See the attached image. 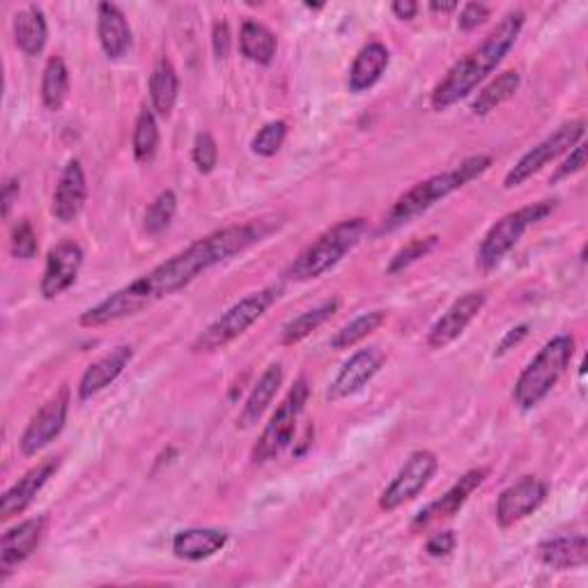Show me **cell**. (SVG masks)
<instances>
[{"mask_svg": "<svg viewBox=\"0 0 588 588\" xmlns=\"http://www.w3.org/2000/svg\"><path fill=\"white\" fill-rule=\"evenodd\" d=\"M274 228H278V223L267 219H253L246 223L209 232L184 251L169 257V261H163L161 265L150 269L148 274L131 280L129 286L115 290L97 305H92V309L81 313L79 324L85 328H100L143 313L152 303L189 288L198 276H203L211 267H217L230 261V257L249 251L251 246L261 244L265 238H269Z\"/></svg>", "mask_w": 588, "mask_h": 588, "instance_id": "cell-1", "label": "cell"}, {"mask_svg": "<svg viewBox=\"0 0 588 588\" xmlns=\"http://www.w3.org/2000/svg\"><path fill=\"white\" fill-rule=\"evenodd\" d=\"M524 21L527 14L522 10L508 12L497 26L487 33V37L479 46H474L464 58H460L437 83L430 97L433 108L441 113L472 95L479 83H483L508 56L524 28Z\"/></svg>", "mask_w": 588, "mask_h": 588, "instance_id": "cell-2", "label": "cell"}, {"mask_svg": "<svg viewBox=\"0 0 588 588\" xmlns=\"http://www.w3.org/2000/svg\"><path fill=\"white\" fill-rule=\"evenodd\" d=\"M489 166H492V159L487 154H472L462 159L456 169L414 184L412 189L400 196L395 205L389 209L380 232H395L400 228H405L407 223L416 221L420 215H426V211L435 207L439 200L449 198L469 182H474L476 177L487 173Z\"/></svg>", "mask_w": 588, "mask_h": 588, "instance_id": "cell-3", "label": "cell"}, {"mask_svg": "<svg viewBox=\"0 0 588 588\" xmlns=\"http://www.w3.org/2000/svg\"><path fill=\"white\" fill-rule=\"evenodd\" d=\"M368 232V219L355 217L336 223L334 228L324 230L318 240L309 246L301 249V253L290 263L286 276L295 284H305V280H315L332 272L343 257L355 251L364 234Z\"/></svg>", "mask_w": 588, "mask_h": 588, "instance_id": "cell-4", "label": "cell"}, {"mask_svg": "<svg viewBox=\"0 0 588 588\" xmlns=\"http://www.w3.org/2000/svg\"><path fill=\"white\" fill-rule=\"evenodd\" d=\"M575 345L577 343L570 334H561L538 351L515 382L512 400L517 407L529 412L543 403L570 366L575 357Z\"/></svg>", "mask_w": 588, "mask_h": 588, "instance_id": "cell-5", "label": "cell"}, {"mask_svg": "<svg viewBox=\"0 0 588 588\" xmlns=\"http://www.w3.org/2000/svg\"><path fill=\"white\" fill-rule=\"evenodd\" d=\"M280 292H284L280 286H267L246 295L205 328L194 341L192 351H196V355H211V351H219L232 341H238L257 320L265 318V313L280 299Z\"/></svg>", "mask_w": 588, "mask_h": 588, "instance_id": "cell-6", "label": "cell"}, {"mask_svg": "<svg viewBox=\"0 0 588 588\" xmlns=\"http://www.w3.org/2000/svg\"><path fill=\"white\" fill-rule=\"evenodd\" d=\"M556 205H558V200H538V203L524 205L520 209L510 211V215L501 217L483 238L479 253H476V265L483 272H489V269L497 267L504 257L517 244H520V240L524 238V232L529 228H533L535 223L545 221L556 209Z\"/></svg>", "mask_w": 588, "mask_h": 588, "instance_id": "cell-7", "label": "cell"}, {"mask_svg": "<svg viewBox=\"0 0 588 588\" xmlns=\"http://www.w3.org/2000/svg\"><path fill=\"white\" fill-rule=\"evenodd\" d=\"M309 395H311L309 380L299 378L292 384V389L288 391V395L284 397V403H280L276 407V412L272 414L263 435L257 437L253 451H251L253 464H267L288 449L295 439L297 423H299L305 405H309Z\"/></svg>", "mask_w": 588, "mask_h": 588, "instance_id": "cell-8", "label": "cell"}, {"mask_svg": "<svg viewBox=\"0 0 588 588\" xmlns=\"http://www.w3.org/2000/svg\"><path fill=\"white\" fill-rule=\"evenodd\" d=\"M584 134H586L584 120H573L568 125H561L554 134H550L545 140H540V143L533 146L527 154H522V159L508 171L504 180L506 189H517V186H522L535 173L543 171L547 163L556 161L561 154L570 152L577 143H581Z\"/></svg>", "mask_w": 588, "mask_h": 588, "instance_id": "cell-9", "label": "cell"}, {"mask_svg": "<svg viewBox=\"0 0 588 588\" xmlns=\"http://www.w3.org/2000/svg\"><path fill=\"white\" fill-rule=\"evenodd\" d=\"M437 469H439V460H437V456L433 451H428V449L414 451L405 460V464L397 472V476L382 492L380 508L391 512V510H397L400 506L414 501L418 494L430 485V481L437 474Z\"/></svg>", "mask_w": 588, "mask_h": 588, "instance_id": "cell-10", "label": "cell"}, {"mask_svg": "<svg viewBox=\"0 0 588 588\" xmlns=\"http://www.w3.org/2000/svg\"><path fill=\"white\" fill-rule=\"evenodd\" d=\"M69 403H72V393H69L67 387H62L49 400V403L42 405V410L31 418L26 430H23V435L19 439V449L23 456L33 458L60 437V433L65 430V423H67Z\"/></svg>", "mask_w": 588, "mask_h": 588, "instance_id": "cell-11", "label": "cell"}, {"mask_svg": "<svg viewBox=\"0 0 588 588\" xmlns=\"http://www.w3.org/2000/svg\"><path fill=\"white\" fill-rule=\"evenodd\" d=\"M550 494V487L545 481H540L538 476H524L510 487H506L499 499L494 515H497V522L501 529H510L515 524H520L527 520L529 515H533L540 506L545 504Z\"/></svg>", "mask_w": 588, "mask_h": 588, "instance_id": "cell-12", "label": "cell"}, {"mask_svg": "<svg viewBox=\"0 0 588 588\" xmlns=\"http://www.w3.org/2000/svg\"><path fill=\"white\" fill-rule=\"evenodd\" d=\"M384 364H387V351L378 345H370V347L355 351V355L345 361V366L336 374V380L328 384L326 400L338 403V400L359 393L374 378V374L382 370Z\"/></svg>", "mask_w": 588, "mask_h": 588, "instance_id": "cell-13", "label": "cell"}, {"mask_svg": "<svg viewBox=\"0 0 588 588\" xmlns=\"http://www.w3.org/2000/svg\"><path fill=\"white\" fill-rule=\"evenodd\" d=\"M485 303L487 295L483 290L466 292L460 299H456L449 309H446V313L430 326L428 347L443 349L456 343L466 332V326L479 318V313L485 309Z\"/></svg>", "mask_w": 588, "mask_h": 588, "instance_id": "cell-14", "label": "cell"}, {"mask_svg": "<svg viewBox=\"0 0 588 588\" xmlns=\"http://www.w3.org/2000/svg\"><path fill=\"white\" fill-rule=\"evenodd\" d=\"M83 267V249L74 240L56 244L46 255V267L42 274L39 292L44 299H56L77 284Z\"/></svg>", "mask_w": 588, "mask_h": 588, "instance_id": "cell-15", "label": "cell"}, {"mask_svg": "<svg viewBox=\"0 0 588 588\" xmlns=\"http://www.w3.org/2000/svg\"><path fill=\"white\" fill-rule=\"evenodd\" d=\"M46 524H49V520L39 515L3 533V540H0V581H5L14 568L37 552L46 533Z\"/></svg>", "mask_w": 588, "mask_h": 588, "instance_id": "cell-16", "label": "cell"}, {"mask_svg": "<svg viewBox=\"0 0 588 588\" xmlns=\"http://www.w3.org/2000/svg\"><path fill=\"white\" fill-rule=\"evenodd\" d=\"M58 466H60V458H49L39 462L37 466L28 469V472L3 494V499H0V520L10 522L12 517L26 512L33 506L37 494L44 489V485L54 479Z\"/></svg>", "mask_w": 588, "mask_h": 588, "instance_id": "cell-17", "label": "cell"}, {"mask_svg": "<svg viewBox=\"0 0 588 588\" xmlns=\"http://www.w3.org/2000/svg\"><path fill=\"white\" fill-rule=\"evenodd\" d=\"M487 479V469H469V472L443 494L441 499L428 504L426 508H423L412 522V529L418 531V529H426L430 527L433 522L437 520H446V517H453L456 512H460V508L469 501V497L485 483Z\"/></svg>", "mask_w": 588, "mask_h": 588, "instance_id": "cell-18", "label": "cell"}, {"mask_svg": "<svg viewBox=\"0 0 588 588\" xmlns=\"http://www.w3.org/2000/svg\"><path fill=\"white\" fill-rule=\"evenodd\" d=\"M88 200V180L79 159H72L60 173L54 192L51 211L60 223H74Z\"/></svg>", "mask_w": 588, "mask_h": 588, "instance_id": "cell-19", "label": "cell"}, {"mask_svg": "<svg viewBox=\"0 0 588 588\" xmlns=\"http://www.w3.org/2000/svg\"><path fill=\"white\" fill-rule=\"evenodd\" d=\"M131 359H134V347L120 345V347L111 349L108 355H104L95 364H90L83 372L81 382H79V400H83L85 403V400L95 397L106 387H111L127 370Z\"/></svg>", "mask_w": 588, "mask_h": 588, "instance_id": "cell-20", "label": "cell"}, {"mask_svg": "<svg viewBox=\"0 0 588 588\" xmlns=\"http://www.w3.org/2000/svg\"><path fill=\"white\" fill-rule=\"evenodd\" d=\"M97 37L108 60H120L129 54L134 33L125 12L115 3L97 5Z\"/></svg>", "mask_w": 588, "mask_h": 588, "instance_id": "cell-21", "label": "cell"}, {"mask_svg": "<svg viewBox=\"0 0 588 588\" xmlns=\"http://www.w3.org/2000/svg\"><path fill=\"white\" fill-rule=\"evenodd\" d=\"M538 558L552 570L584 568L588 563V540L586 535H554L538 545Z\"/></svg>", "mask_w": 588, "mask_h": 588, "instance_id": "cell-22", "label": "cell"}, {"mask_svg": "<svg viewBox=\"0 0 588 588\" xmlns=\"http://www.w3.org/2000/svg\"><path fill=\"white\" fill-rule=\"evenodd\" d=\"M389 62H391V54L382 42L366 44L349 67V77H347L349 92L370 90L384 77Z\"/></svg>", "mask_w": 588, "mask_h": 588, "instance_id": "cell-23", "label": "cell"}, {"mask_svg": "<svg viewBox=\"0 0 588 588\" xmlns=\"http://www.w3.org/2000/svg\"><path fill=\"white\" fill-rule=\"evenodd\" d=\"M284 378H286V372H284V366L280 364H272L263 374H261V380H257V384L253 387V391L249 393L246 397V403L240 412V418H238V426L249 430L253 428L257 420L263 418V414L269 410V405L274 403V397L280 389V384H284Z\"/></svg>", "mask_w": 588, "mask_h": 588, "instance_id": "cell-24", "label": "cell"}, {"mask_svg": "<svg viewBox=\"0 0 588 588\" xmlns=\"http://www.w3.org/2000/svg\"><path fill=\"white\" fill-rule=\"evenodd\" d=\"M228 545V533L221 529H182L173 538V554L182 561H205Z\"/></svg>", "mask_w": 588, "mask_h": 588, "instance_id": "cell-25", "label": "cell"}, {"mask_svg": "<svg viewBox=\"0 0 588 588\" xmlns=\"http://www.w3.org/2000/svg\"><path fill=\"white\" fill-rule=\"evenodd\" d=\"M12 28H14V42L21 54L35 58L44 51L46 39H49V26H46V16L42 8L28 5L26 10L16 12Z\"/></svg>", "mask_w": 588, "mask_h": 588, "instance_id": "cell-26", "label": "cell"}, {"mask_svg": "<svg viewBox=\"0 0 588 588\" xmlns=\"http://www.w3.org/2000/svg\"><path fill=\"white\" fill-rule=\"evenodd\" d=\"M240 51L255 65H272L278 51L276 35L261 21L246 19L240 28Z\"/></svg>", "mask_w": 588, "mask_h": 588, "instance_id": "cell-27", "label": "cell"}, {"mask_svg": "<svg viewBox=\"0 0 588 588\" xmlns=\"http://www.w3.org/2000/svg\"><path fill=\"white\" fill-rule=\"evenodd\" d=\"M177 97H180V77L173 62L169 58H161L150 74L152 108L161 117H169L177 104Z\"/></svg>", "mask_w": 588, "mask_h": 588, "instance_id": "cell-28", "label": "cell"}, {"mask_svg": "<svg viewBox=\"0 0 588 588\" xmlns=\"http://www.w3.org/2000/svg\"><path fill=\"white\" fill-rule=\"evenodd\" d=\"M341 309V299H326L322 301L320 305H315V309L311 311H305L301 313L299 318L290 320L286 326H284V332H280V345H286V347H292L301 341L309 338L313 332H318V328L332 320Z\"/></svg>", "mask_w": 588, "mask_h": 588, "instance_id": "cell-29", "label": "cell"}, {"mask_svg": "<svg viewBox=\"0 0 588 588\" xmlns=\"http://www.w3.org/2000/svg\"><path fill=\"white\" fill-rule=\"evenodd\" d=\"M520 85H522V77H520V72H517V69H508V72L499 74L492 83H487L479 92V97L472 102L474 115L485 117L492 111H497L501 104H506L508 100L515 97V92L520 90Z\"/></svg>", "mask_w": 588, "mask_h": 588, "instance_id": "cell-30", "label": "cell"}, {"mask_svg": "<svg viewBox=\"0 0 588 588\" xmlns=\"http://www.w3.org/2000/svg\"><path fill=\"white\" fill-rule=\"evenodd\" d=\"M69 95V69L60 56L46 60L42 74V104L46 111L58 113Z\"/></svg>", "mask_w": 588, "mask_h": 588, "instance_id": "cell-31", "label": "cell"}, {"mask_svg": "<svg viewBox=\"0 0 588 588\" xmlns=\"http://www.w3.org/2000/svg\"><path fill=\"white\" fill-rule=\"evenodd\" d=\"M131 148H134V159L138 163H152L159 150V125L154 111L143 108L136 117V127L131 136Z\"/></svg>", "mask_w": 588, "mask_h": 588, "instance_id": "cell-32", "label": "cell"}, {"mask_svg": "<svg viewBox=\"0 0 588 588\" xmlns=\"http://www.w3.org/2000/svg\"><path fill=\"white\" fill-rule=\"evenodd\" d=\"M387 322V313L384 311H370L364 313L359 318L351 320L349 324H345L341 332H336V336L332 338V349L341 351V349H351L357 343L366 341L370 334L378 332V328Z\"/></svg>", "mask_w": 588, "mask_h": 588, "instance_id": "cell-33", "label": "cell"}, {"mask_svg": "<svg viewBox=\"0 0 588 588\" xmlns=\"http://www.w3.org/2000/svg\"><path fill=\"white\" fill-rule=\"evenodd\" d=\"M175 211H177V196L175 192L166 189L161 192L152 203L150 207L146 209V217H143V230L148 234H159L166 230L171 226V221L175 219Z\"/></svg>", "mask_w": 588, "mask_h": 588, "instance_id": "cell-34", "label": "cell"}, {"mask_svg": "<svg viewBox=\"0 0 588 588\" xmlns=\"http://www.w3.org/2000/svg\"><path fill=\"white\" fill-rule=\"evenodd\" d=\"M439 244V238L437 234H430V238H418V240H412L407 246L400 249L393 257H391V265H389V274H400L405 272L407 267H412L414 263H418L420 257H426L433 249H437Z\"/></svg>", "mask_w": 588, "mask_h": 588, "instance_id": "cell-35", "label": "cell"}, {"mask_svg": "<svg viewBox=\"0 0 588 588\" xmlns=\"http://www.w3.org/2000/svg\"><path fill=\"white\" fill-rule=\"evenodd\" d=\"M286 138H288V123L274 120L255 134V138L251 140V150L257 157H274L280 152V148H284Z\"/></svg>", "mask_w": 588, "mask_h": 588, "instance_id": "cell-36", "label": "cell"}, {"mask_svg": "<svg viewBox=\"0 0 588 588\" xmlns=\"http://www.w3.org/2000/svg\"><path fill=\"white\" fill-rule=\"evenodd\" d=\"M10 251H12V255L16 257V261H33V257H37L39 242H37V234H35V230H33L28 219H21L12 228Z\"/></svg>", "mask_w": 588, "mask_h": 588, "instance_id": "cell-37", "label": "cell"}, {"mask_svg": "<svg viewBox=\"0 0 588 588\" xmlns=\"http://www.w3.org/2000/svg\"><path fill=\"white\" fill-rule=\"evenodd\" d=\"M192 159L196 163V169L203 173V175H209L211 171L217 169L219 163V146L215 136H211L209 131H200L194 140V152H192Z\"/></svg>", "mask_w": 588, "mask_h": 588, "instance_id": "cell-38", "label": "cell"}, {"mask_svg": "<svg viewBox=\"0 0 588 588\" xmlns=\"http://www.w3.org/2000/svg\"><path fill=\"white\" fill-rule=\"evenodd\" d=\"M586 166V146L584 143H577L573 150H570V157L561 163V166L556 169V173L552 175V184L566 180L575 173H579L581 169Z\"/></svg>", "mask_w": 588, "mask_h": 588, "instance_id": "cell-39", "label": "cell"}, {"mask_svg": "<svg viewBox=\"0 0 588 588\" xmlns=\"http://www.w3.org/2000/svg\"><path fill=\"white\" fill-rule=\"evenodd\" d=\"M487 19H489V8L485 3H466L460 10L458 28L460 31H474V28L481 26V23H485Z\"/></svg>", "mask_w": 588, "mask_h": 588, "instance_id": "cell-40", "label": "cell"}, {"mask_svg": "<svg viewBox=\"0 0 588 588\" xmlns=\"http://www.w3.org/2000/svg\"><path fill=\"white\" fill-rule=\"evenodd\" d=\"M456 543L458 538L453 531H441V533H435L428 543H426V554L433 556V558H441V556H449L453 550H456Z\"/></svg>", "mask_w": 588, "mask_h": 588, "instance_id": "cell-41", "label": "cell"}, {"mask_svg": "<svg viewBox=\"0 0 588 588\" xmlns=\"http://www.w3.org/2000/svg\"><path fill=\"white\" fill-rule=\"evenodd\" d=\"M230 44H232V35L226 21H219L215 31H211V46H215V54L219 60H226L230 54Z\"/></svg>", "mask_w": 588, "mask_h": 588, "instance_id": "cell-42", "label": "cell"}, {"mask_svg": "<svg viewBox=\"0 0 588 588\" xmlns=\"http://www.w3.org/2000/svg\"><path fill=\"white\" fill-rule=\"evenodd\" d=\"M21 196V180L19 177H10L3 184V219H10L12 207Z\"/></svg>", "mask_w": 588, "mask_h": 588, "instance_id": "cell-43", "label": "cell"}, {"mask_svg": "<svg viewBox=\"0 0 588 588\" xmlns=\"http://www.w3.org/2000/svg\"><path fill=\"white\" fill-rule=\"evenodd\" d=\"M527 334H529V326H527V324H520V326L510 328V332L504 336V341L499 343V347H497V351H494V355H497V357L506 355V351H508L510 347H515L517 343H522V341L527 338Z\"/></svg>", "mask_w": 588, "mask_h": 588, "instance_id": "cell-44", "label": "cell"}, {"mask_svg": "<svg viewBox=\"0 0 588 588\" xmlns=\"http://www.w3.org/2000/svg\"><path fill=\"white\" fill-rule=\"evenodd\" d=\"M391 12L400 21H412L418 14V3H414V0H395V3L391 5Z\"/></svg>", "mask_w": 588, "mask_h": 588, "instance_id": "cell-45", "label": "cell"}, {"mask_svg": "<svg viewBox=\"0 0 588 588\" xmlns=\"http://www.w3.org/2000/svg\"><path fill=\"white\" fill-rule=\"evenodd\" d=\"M460 5L456 3V0H451V3H439V0H433L430 3V10L433 12H439V14H449V12H456Z\"/></svg>", "mask_w": 588, "mask_h": 588, "instance_id": "cell-46", "label": "cell"}]
</instances>
